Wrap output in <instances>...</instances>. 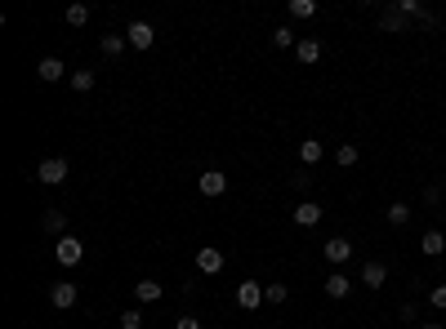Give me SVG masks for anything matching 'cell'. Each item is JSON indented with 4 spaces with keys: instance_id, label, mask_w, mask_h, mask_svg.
<instances>
[{
    "instance_id": "obj_32",
    "label": "cell",
    "mask_w": 446,
    "mask_h": 329,
    "mask_svg": "<svg viewBox=\"0 0 446 329\" xmlns=\"http://www.w3.org/2000/svg\"><path fill=\"white\" fill-rule=\"evenodd\" d=\"M442 214H446V205H442Z\"/></svg>"
},
{
    "instance_id": "obj_28",
    "label": "cell",
    "mask_w": 446,
    "mask_h": 329,
    "mask_svg": "<svg viewBox=\"0 0 446 329\" xmlns=\"http://www.w3.org/2000/svg\"><path fill=\"white\" fill-rule=\"evenodd\" d=\"M428 302H433L438 312H446V285H433V289H428Z\"/></svg>"
},
{
    "instance_id": "obj_30",
    "label": "cell",
    "mask_w": 446,
    "mask_h": 329,
    "mask_svg": "<svg viewBox=\"0 0 446 329\" xmlns=\"http://www.w3.org/2000/svg\"><path fill=\"white\" fill-rule=\"evenodd\" d=\"M424 205H446V200H442L438 187H424Z\"/></svg>"
},
{
    "instance_id": "obj_3",
    "label": "cell",
    "mask_w": 446,
    "mask_h": 329,
    "mask_svg": "<svg viewBox=\"0 0 446 329\" xmlns=\"http://www.w3.org/2000/svg\"><path fill=\"white\" fill-rule=\"evenodd\" d=\"M321 254H326V263L335 267V272H340V267L353 258V240H348V236H330L326 245H321Z\"/></svg>"
},
{
    "instance_id": "obj_19",
    "label": "cell",
    "mask_w": 446,
    "mask_h": 329,
    "mask_svg": "<svg viewBox=\"0 0 446 329\" xmlns=\"http://www.w3.org/2000/svg\"><path fill=\"white\" fill-rule=\"evenodd\" d=\"M161 294H165L161 280H139V285H134V298H139V302H156Z\"/></svg>"
},
{
    "instance_id": "obj_14",
    "label": "cell",
    "mask_w": 446,
    "mask_h": 329,
    "mask_svg": "<svg viewBox=\"0 0 446 329\" xmlns=\"http://www.w3.org/2000/svg\"><path fill=\"white\" fill-rule=\"evenodd\" d=\"M36 76H41L45 85H58V80H63V58H41Z\"/></svg>"
},
{
    "instance_id": "obj_25",
    "label": "cell",
    "mask_w": 446,
    "mask_h": 329,
    "mask_svg": "<svg viewBox=\"0 0 446 329\" xmlns=\"http://www.w3.org/2000/svg\"><path fill=\"white\" fill-rule=\"evenodd\" d=\"M125 45H130L125 36H103V54L107 58H120V54H125Z\"/></svg>"
},
{
    "instance_id": "obj_10",
    "label": "cell",
    "mask_w": 446,
    "mask_h": 329,
    "mask_svg": "<svg viewBox=\"0 0 446 329\" xmlns=\"http://www.w3.org/2000/svg\"><path fill=\"white\" fill-rule=\"evenodd\" d=\"M291 218H295L299 227H317V223H321V205H317V200H299Z\"/></svg>"
},
{
    "instance_id": "obj_5",
    "label": "cell",
    "mask_w": 446,
    "mask_h": 329,
    "mask_svg": "<svg viewBox=\"0 0 446 329\" xmlns=\"http://www.w3.org/2000/svg\"><path fill=\"white\" fill-rule=\"evenodd\" d=\"M228 267V254L223 249H197V272L201 276H219Z\"/></svg>"
},
{
    "instance_id": "obj_17",
    "label": "cell",
    "mask_w": 446,
    "mask_h": 329,
    "mask_svg": "<svg viewBox=\"0 0 446 329\" xmlns=\"http://www.w3.org/2000/svg\"><path fill=\"white\" fill-rule=\"evenodd\" d=\"M419 249H424L428 258H442V254H446V236H442V231H424V240H419Z\"/></svg>"
},
{
    "instance_id": "obj_29",
    "label": "cell",
    "mask_w": 446,
    "mask_h": 329,
    "mask_svg": "<svg viewBox=\"0 0 446 329\" xmlns=\"http://www.w3.org/2000/svg\"><path fill=\"white\" fill-rule=\"evenodd\" d=\"M174 329H201V321H197V316H179Z\"/></svg>"
},
{
    "instance_id": "obj_24",
    "label": "cell",
    "mask_w": 446,
    "mask_h": 329,
    "mask_svg": "<svg viewBox=\"0 0 446 329\" xmlns=\"http://www.w3.org/2000/svg\"><path fill=\"white\" fill-rule=\"evenodd\" d=\"M94 80H99L94 71H71V89H76V94H90V89H94Z\"/></svg>"
},
{
    "instance_id": "obj_11",
    "label": "cell",
    "mask_w": 446,
    "mask_h": 329,
    "mask_svg": "<svg viewBox=\"0 0 446 329\" xmlns=\"http://www.w3.org/2000/svg\"><path fill=\"white\" fill-rule=\"evenodd\" d=\"M295 58H299V63H321V41H312V36H304V41H299L295 45Z\"/></svg>"
},
{
    "instance_id": "obj_12",
    "label": "cell",
    "mask_w": 446,
    "mask_h": 329,
    "mask_svg": "<svg viewBox=\"0 0 446 329\" xmlns=\"http://www.w3.org/2000/svg\"><path fill=\"white\" fill-rule=\"evenodd\" d=\"M326 294H330V298H348V294H353V280H348V272H330V276H326Z\"/></svg>"
},
{
    "instance_id": "obj_16",
    "label": "cell",
    "mask_w": 446,
    "mask_h": 329,
    "mask_svg": "<svg viewBox=\"0 0 446 329\" xmlns=\"http://www.w3.org/2000/svg\"><path fill=\"white\" fill-rule=\"evenodd\" d=\"M384 218H389L393 227H406V223H411V218H415V210H411V205H406V200H393V205H389V214H384Z\"/></svg>"
},
{
    "instance_id": "obj_22",
    "label": "cell",
    "mask_w": 446,
    "mask_h": 329,
    "mask_svg": "<svg viewBox=\"0 0 446 329\" xmlns=\"http://www.w3.org/2000/svg\"><path fill=\"white\" fill-rule=\"evenodd\" d=\"M67 27H85V22H90V5H67Z\"/></svg>"
},
{
    "instance_id": "obj_26",
    "label": "cell",
    "mask_w": 446,
    "mask_h": 329,
    "mask_svg": "<svg viewBox=\"0 0 446 329\" xmlns=\"http://www.w3.org/2000/svg\"><path fill=\"white\" fill-rule=\"evenodd\" d=\"M286 298H291V289H286V285H263V302H272V307H281Z\"/></svg>"
},
{
    "instance_id": "obj_2",
    "label": "cell",
    "mask_w": 446,
    "mask_h": 329,
    "mask_svg": "<svg viewBox=\"0 0 446 329\" xmlns=\"http://www.w3.org/2000/svg\"><path fill=\"white\" fill-rule=\"evenodd\" d=\"M67 174H71V169H67L63 156H45L41 169H36V178H41L45 187H58V182H67Z\"/></svg>"
},
{
    "instance_id": "obj_8",
    "label": "cell",
    "mask_w": 446,
    "mask_h": 329,
    "mask_svg": "<svg viewBox=\"0 0 446 329\" xmlns=\"http://www.w3.org/2000/svg\"><path fill=\"white\" fill-rule=\"evenodd\" d=\"M125 41L134 45V50H152V41H156V27H152V22H130Z\"/></svg>"
},
{
    "instance_id": "obj_31",
    "label": "cell",
    "mask_w": 446,
    "mask_h": 329,
    "mask_svg": "<svg viewBox=\"0 0 446 329\" xmlns=\"http://www.w3.org/2000/svg\"><path fill=\"white\" fill-rule=\"evenodd\" d=\"M415 329H442V325L438 321H424V325H415Z\"/></svg>"
},
{
    "instance_id": "obj_9",
    "label": "cell",
    "mask_w": 446,
    "mask_h": 329,
    "mask_svg": "<svg viewBox=\"0 0 446 329\" xmlns=\"http://www.w3.org/2000/svg\"><path fill=\"white\" fill-rule=\"evenodd\" d=\"M50 302L54 307H76V285H71V280H58V285H50Z\"/></svg>"
},
{
    "instance_id": "obj_18",
    "label": "cell",
    "mask_w": 446,
    "mask_h": 329,
    "mask_svg": "<svg viewBox=\"0 0 446 329\" xmlns=\"http://www.w3.org/2000/svg\"><path fill=\"white\" fill-rule=\"evenodd\" d=\"M357 161H361L357 142H340V147H335V165H340V169H353Z\"/></svg>"
},
{
    "instance_id": "obj_1",
    "label": "cell",
    "mask_w": 446,
    "mask_h": 329,
    "mask_svg": "<svg viewBox=\"0 0 446 329\" xmlns=\"http://www.w3.org/2000/svg\"><path fill=\"white\" fill-rule=\"evenodd\" d=\"M54 258L63 263V267H76L81 258H85V240H76V236H58V240H54Z\"/></svg>"
},
{
    "instance_id": "obj_6",
    "label": "cell",
    "mask_w": 446,
    "mask_h": 329,
    "mask_svg": "<svg viewBox=\"0 0 446 329\" xmlns=\"http://www.w3.org/2000/svg\"><path fill=\"white\" fill-rule=\"evenodd\" d=\"M361 285H366V289H384V285H389V263H379V258L361 263Z\"/></svg>"
},
{
    "instance_id": "obj_13",
    "label": "cell",
    "mask_w": 446,
    "mask_h": 329,
    "mask_svg": "<svg viewBox=\"0 0 446 329\" xmlns=\"http://www.w3.org/2000/svg\"><path fill=\"white\" fill-rule=\"evenodd\" d=\"M406 22H411V18H402V14H397V9L389 5V9L379 14V31H389V36H402V31H406Z\"/></svg>"
},
{
    "instance_id": "obj_23",
    "label": "cell",
    "mask_w": 446,
    "mask_h": 329,
    "mask_svg": "<svg viewBox=\"0 0 446 329\" xmlns=\"http://www.w3.org/2000/svg\"><path fill=\"white\" fill-rule=\"evenodd\" d=\"M272 45H277V50H295L299 36H295L291 27H277V31H272Z\"/></svg>"
},
{
    "instance_id": "obj_4",
    "label": "cell",
    "mask_w": 446,
    "mask_h": 329,
    "mask_svg": "<svg viewBox=\"0 0 446 329\" xmlns=\"http://www.w3.org/2000/svg\"><path fill=\"white\" fill-rule=\"evenodd\" d=\"M237 307H241V312H259V307H263V285H255V280H241V285H237Z\"/></svg>"
},
{
    "instance_id": "obj_21",
    "label": "cell",
    "mask_w": 446,
    "mask_h": 329,
    "mask_svg": "<svg viewBox=\"0 0 446 329\" xmlns=\"http://www.w3.org/2000/svg\"><path fill=\"white\" fill-rule=\"evenodd\" d=\"M317 0H291V18H317Z\"/></svg>"
},
{
    "instance_id": "obj_20",
    "label": "cell",
    "mask_w": 446,
    "mask_h": 329,
    "mask_svg": "<svg viewBox=\"0 0 446 329\" xmlns=\"http://www.w3.org/2000/svg\"><path fill=\"white\" fill-rule=\"evenodd\" d=\"M321 156H326V147H321V142H317V138H308V142H299V161H304V165H317V161H321Z\"/></svg>"
},
{
    "instance_id": "obj_7",
    "label": "cell",
    "mask_w": 446,
    "mask_h": 329,
    "mask_svg": "<svg viewBox=\"0 0 446 329\" xmlns=\"http://www.w3.org/2000/svg\"><path fill=\"white\" fill-rule=\"evenodd\" d=\"M197 191H201V196H223V191H228V174H223V169H206V174L197 178Z\"/></svg>"
},
{
    "instance_id": "obj_27",
    "label": "cell",
    "mask_w": 446,
    "mask_h": 329,
    "mask_svg": "<svg viewBox=\"0 0 446 329\" xmlns=\"http://www.w3.org/2000/svg\"><path fill=\"white\" fill-rule=\"evenodd\" d=\"M120 329H143V312H139V307L120 312Z\"/></svg>"
},
{
    "instance_id": "obj_15",
    "label": "cell",
    "mask_w": 446,
    "mask_h": 329,
    "mask_svg": "<svg viewBox=\"0 0 446 329\" xmlns=\"http://www.w3.org/2000/svg\"><path fill=\"white\" fill-rule=\"evenodd\" d=\"M41 227L50 231V236H67V214H63V210H45Z\"/></svg>"
}]
</instances>
